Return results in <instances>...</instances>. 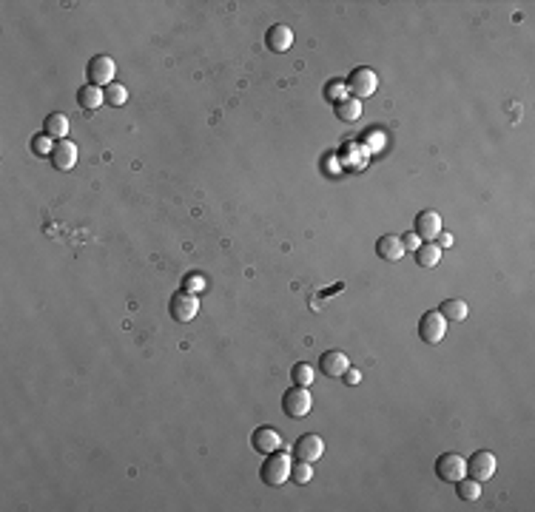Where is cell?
Segmentation results:
<instances>
[{
	"mask_svg": "<svg viewBox=\"0 0 535 512\" xmlns=\"http://www.w3.org/2000/svg\"><path fill=\"white\" fill-rule=\"evenodd\" d=\"M291 455L288 452H268L265 461H262V470H259V478L268 484V487H282L288 478H291Z\"/></svg>",
	"mask_w": 535,
	"mask_h": 512,
	"instance_id": "6da1fadb",
	"label": "cell"
},
{
	"mask_svg": "<svg viewBox=\"0 0 535 512\" xmlns=\"http://www.w3.org/2000/svg\"><path fill=\"white\" fill-rule=\"evenodd\" d=\"M345 86H348V91H350V97H356V100H367V97H373L376 94V88H379V74L373 72V69H353L350 72V77L345 80Z\"/></svg>",
	"mask_w": 535,
	"mask_h": 512,
	"instance_id": "7a4b0ae2",
	"label": "cell"
},
{
	"mask_svg": "<svg viewBox=\"0 0 535 512\" xmlns=\"http://www.w3.org/2000/svg\"><path fill=\"white\" fill-rule=\"evenodd\" d=\"M114 74H117V63H114L109 55H94V58L88 60V66H86L88 83H91V86H100V88L112 86V83H114Z\"/></svg>",
	"mask_w": 535,
	"mask_h": 512,
	"instance_id": "3957f363",
	"label": "cell"
},
{
	"mask_svg": "<svg viewBox=\"0 0 535 512\" xmlns=\"http://www.w3.org/2000/svg\"><path fill=\"white\" fill-rule=\"evenodd\" d=\"M447 319L439 314V311H427L421 319H418V339L424 344H439L447 333Z\"/></svg>",
	"mask_w": 535,
	"mask_h": 512,
	"instance_id": "277c9868",
	"label": "cell"
},
{
	"mask_svg": "<svg viewBox=\"0 0 535 512\" xmlns=\"http://www.w3.org/2000/svg\"><path fill=\"white\" fill-rule=\"evenodd\" d=\"M310 407H313V396L308 393V387L296 384L282 396V410H285V416H291V419H305L310 413Z\"/></svg>",
	"mask_w": 535,
	"mask_h": 512,
	"instance_id": "5b68a950",
	"label": "cell"
},
{
	"mask_svg": "<svg viewBox=\"0 0 535 512\" xmlns=\"http://www.w3.org/2000/svg\"><path fill=\"white\" fill-rule=\"evenodd\" d=\"M496 467H498V461L487 450H478V452H473V458H467V476L481 481V484L496 476Z\"/></svg>",
	"mask_w": 535,
	"mask_h": 512,
	"instance_id": "8992f818",
	"label": "cell"
},
{
	"mask_svg": "<svg viewBox=\"0 0 535 512\" xmlns=\"http://www.w3.org/2000/svg\"><path fill=\"white\" fill-rule=\"evenodd\" d=\"M436 476H439L444 484L461 481V478L467 476V458H461V455H456V452L439 455V461H436Z\"/></svg>",
	"mask_w": 535,
	"mask_h": 512,
	"instance_id": "52a82bcc",
	"label": "cell"
},
{
	"mask_svg": "<svg viewBox=\"0 0 535 512\" xmlns=\"http://www.w3.org/2000/svg\"><path fill=\"white\" fill-rule=\"evenodd\" d=\"M325 455V441L319 438L316 433H305L293 441V458L296 461H308V464H313V461H319Z\"/></svg>",
	"mask_w": 535,
	"mask_h": 512,
	"instance_id": "ba28073f",
	"label": "cell"
},
{
	"mask_svg": "<svg viewBox=\"0 0 535 512\" xmlns=\"http://www.w3.org/2000/svg\"><path fill=\"white\" fill-rule=\"evenodd\" d=\"M197 311H199V296L185 293V290L174 293L171 302H169V314H171V319H177V322H191V319L197 316Z\"/></svg>",
	"mask_w": 535,
	"mask_h": 512,
	"instance_id": "9c48e42d",
	"label": "cell"
},
{
	"mask_svg": "<svg viewBox=\"0 0 535 512\" xmlns=\"http://www.w3.org/2000/svg\"><path fill=\"white\" fill-rule=\"evenodd\" d=\"M413 234L421 239V242H433L439 234H442V217L436 211H421L413 222Z\"/></svg>",
	"mask_w": 535,
	"mask_h": 512,
	"instance_id": "30bf717a",
	"label": "cell"
},
{
	"mask_svg": "<svg viewBox=\"0 0 535 512\" xmlns=\"http://www.w3.org/2000/svg\"><path fill=\"white\" fill-rule=\"evenodd\" d=\"M48 160H51V166H55L58 171H72L77 166V145L72 140H58Z\"/></svg>",
	"mask_w": 535,
	"mask_h": 512,
	"instance_id": "8fae6325",
	"label": "cell"
},
{
	"mask_svg": "<svg viewBox=\"0 0 535 512\" xmlns=\"http://www.w3.org/2000/svg\"><path fill=\"white\" fill-rule=\"evenodd\" d=\"M348 368H350V358H348L342 350H325L322 358H319V370H322L328 379L345 376Z\"/></svg>",
	"mask_w": 535,
	"mask_h": 512,
	"instance_id": "7c38bea8",
	"label": "cell"
},
{
	"mask_svg": "<svg viewBox=\"0 0 535 512\" xmlns=\"http://www.w3.org/2000/svg\"><path fill=\"white\" fill-rule=\"evenodd\" d=\"M251 444H253V450H256V452L268 455V452L279 450V444H282V436H279V430H274V427H259V430H253V436H251Z\"/></svg>",
	"mask_w": 535,
	"mask_h": 512,
	"instance_id": "4fadbf2b",
	"label": "cell"
},
{
	"mask_svg": "<svg viewBox=\"0 0 535 512\" xmlns=\"http://www.w3.org/2000/svg\"><path fill=\"white\" fill-rule=\"evenodd\" d=\"M265 43H268V48H271V51H277V55H282V51H288V48L293 46V32H291V26H285V23H277L274 29H268V34H265Z\"/></svg>",
	"mask_w": 535,
	"mask_h": 512,
	"instance_id": "5bb4252c",
	"label": "cell"
},
{
	"mask_svg": "<svg viewBox=\"0 0 535 512\" xmlns=\"http://www.w3.org/2000/svg\"><path fill=\"white\" fill-rule=\"evenodd\" d=\"M376 253L382 256V260H388V262H399L402 256H404V242H402V236L385 234V236L376 242Z\"/></svg>",
	"mask_w": 535,
	"mask_h": 512,
	"instance_id": "9a60e30c",
	"label": "cell"
},
{
	"mask_svg": "<svg viewBox=\"0 0 535 512\" xmlns=\"http://www.w3.org/2000/svg\"><path fill=\"white\" fill-rule=\"evenodd\" d=\"M105 102V94H103V88L100 86H83L80 91H77V106L83 109V112H94V109H100Z\"/></svg>",
	"mask_w": 535,
	"mask_h": 512,
	"instance_id": "2e32d148",
	"label": "cell"
},
{
	"mask_svg": "<svg viewBox=\"0 0 535 512\" xmlns=\"http://www.w3.org/2000/svg\"><path fill=\"white\" fill-rule=\"evenodd\" d=\"M439 314L447 319V322H464L467 314H470V307L464 299H444L442 307H439Z\"/></svg>",
	"mask_w": 535,
	"mask_h": 512,
	"instance_id": "e0dca14e",
	"label": "cell"
},
{
	"mask_svg": "<svg viewBox=\"0 0 535 512\" xmlns=\"http://www.w3.org/2000/svg\"><path fill=\"white\" fill-rule=\"evenodd\" d=\"M439 260H442V248H439L436 242H421V245L416 248V262H418L421 268H436Z\"/></svg>",
	"mask_w": 535,
	"mask_h": 512,
	"instance_id": "ac0fdd59",
	"label": "cell"
},
{
	"mask_svg": "<svg viewBox=\"0 0 535 512\" xmlns=\"http://www.w3.org/2000/svg\"><path fill=\"white\" fill-rule=\"evenodd\" d=\"M336 117L342 123H359V117H362V100L345 97L342 102H336Z\"/></svg>",
	"mask_w": 535,
	"mask_h": 512,
	"instance_id": "d6986e66",
	"label": "cell"
},
{
	"mask_svg": "<svg viewBox=\"0 0 535 512\" xmlns=\"http://www.w3.org/2000/svg\"><path fill=\"white\" fill-rule=\"evenodd\" d=\"M43 126H46V131H43V134H48L51 140H66V134H69V117H66V114H60V112L48 114Z\"/></svg>",
	"mask_w": 535,
	"mask_h": 512,
	"instance_id": "ffe728a7",
	"label": "cell"
},
{
	"mask_svg": "<svg viewBox=\"0 0 535 512\" xmlns=\"http://www.w3.org/2000/svg\"><path fill=\"white\" fill-rule=\"evenodd\" d=\"M456 492H458V498L461 501H478L481 498V481H475V478H461V481H456Z\"/></svg>",
	"mask_w": 535,
	"mask_h": 512,
	"instance_id": "44dd1931",
	"label": "cell"
},
{
	"mask_svg": "<svg viewBox=\"0 0 535 512\" xmlns=\"http://www.w3.org/2000/svg\"><path fill=\"white\" fill-rule=\"evenodd\" d=\"M103 94H105V102H109V106H126V100H128V88L120 86V83L105 86Z\"/></svg>",
	"mask_w": 535,
	"mask_h": 512,
	"instance_id": "7402d4cb",
	"label": "cell"
},
{
	"mask_svg": "<svg viewBox=\"0 0 535 512\" xmlns=\"http://www.w3.org/2000/svg\"><path fill=\"white\" fill-rule=\"evenodd\" d=\"M32 151L37 154V157H51V151H55V142H51L48 134H34V137H32Z\"/></svg>",
	"mask_w": 535,
	"mask_h": 512,
	"instance_id": "603a6c76",
	"label": "cell"
},
{
	"mask_svg": "<svg viewBox=\"0 0 535 512\" xmlns=\"http://www.w3.org/2000/svg\"><path fill=\"white\" fill-rule=\"evenodd\" d=\"M313 478V467L308 464V461H296V464L291 467V481L293 484H308Z\"/></svg>",
	"mask_w": 535,
	"mask_h": 512,
	"instance_id": "cb8c5ba5",
	"label": "cell"
},
{
	"mask_svg": "<svg viewBox=\"0 0 535 512\" xmlns=\"http://www.w3.org/2000/svg\"><path fill=\"white\" fill-rule=\"evenodd\" d=\"M291 379H293L299 387H308V384L313 382V368H310L308 362H299V365H293V370H291Z\"/></svg>",
	"mask_w": 535,
	"mask_h": 512,
	"instance_id": "d4e9b609",
	"label": "cell"
},
{
	"mask_svg": "<svg viewBox=\"0 0 535 512\" xmlns=\"http://www.w3.org/2000/svg\"><path fill=\"white\" fill-rule=\"evenodd\" d=\"M205 285H208V282H205V276H202V274H188V276H185V282H183V290H185V293L199 296V293L205 290Z\"/></svg>",
	"mask_w": 535,
	"mask_h": 512,
	"instance_id": "484cf974",
	"label": "cell"
},
{
	"mask_svg": "<svg viewBox=\"0 0 535 512\" xmlns=\"http://www.w3.org/2000/svg\"><path fill=\"white\" fill-rule=\"evenodd\" d=\"M345 91H348V86H345V83H336V80H331V83L325 86V97H328L331 102H342V100H345Z\"/></svg>",
	"mask_w": 535,
	"mask_h": 512,
	"instance_id": "4316f807",
	"label": "cell"
},
{
	"mask_svg": "<svg viewBox=\"0 0 535 512\" xmlns=\"http://www.w3.org/2000/svg\"><path fill=\"white\" fill-rule=\"evenodd\" d=\"M402 242H404V250H416V248L421 245V239H418L416 234H404V239H402Z\"/></svg>",
	"mask_w": 535,
	"mask_h": 512,
	"instance_id": "83f0119b",
	"label": "cell"
},
{
	"mask_svg": "<svg viewBox=\"0 0 535 512\" xmlns=\"http://www.w3.org/2000/svg\"><path fill=\"white\" fill-rule=\"evenodd\" d=\"M345 382H348V384H359V382H362V373L353 370V368H348V370H345Z\"/></svg>",
	"mask_w": 535,
	"mask_h": 512,
	"instance_id": "f1b7e54d",
	"label": "cell"
},
{
	"mask_svg": "<svg viewBox=\"0 0 535 512\" xmlns=\"http://www.w3.org/2000/svg\"><path fill=\"white\" fill-rule=\"evenodd\" d=\"M436 239H439V248H450V245H453V234H444V231H442Z\"/></svg>",
	"mask_w": 535,
	"mask_h": 512,
	"instance_id": "f546056e",
	"label": "cell"
}]
</instances>
